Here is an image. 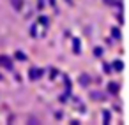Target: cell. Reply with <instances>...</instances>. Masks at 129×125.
<instances>
[{
	"label": "cell",
	"instance_id": "cell-11",
	"mask_svg": "<svg viewBox=\"0 0 129 125\" xmlns=\"http://www.w3.org/2000/svg\"><path fill=\"white\" fill-rule=\"evenodd\" d=\"M104 123H110V111H104Z\"/></svg>",
	"mask_w": 129,
	"mask_h": 125
},
{
	"label": "cell",
	"instance_id": "cell-5",
	"mask_svg": "<svg viewBox=\"0 0 129 125\" xmlns=\"http://www.w3.org/2000/svg\"><path fill=\"white\" fill-rule=\"evenodd\" d=\"M80 81H81V85H88V83H90V78H88L87 74H81V78H80Z\"/></svg>",
	"mask_w": 129,
	"mask_h": 125
},
{
	"label": "cell",
	"instance_id": "cell-12",
	"mask_svg": "<svg viewBox=\"0 0 129 125\" xmlns=\"http://www.w3.org/2000/svg\"><path fill=\"white\" fill-rule=\"evenodd\" d=\"M20 4H21V0H14V7H16V9H20V7H21Z\"/></svg>",
	"mask_w": 129,
	"mask_h": 125
},
{
	"label": "cell",
	"instance_id": "cell-13",
	"mask_svg": "<svg viewBox=\"0 0 129 125\" xmlns=\"http://www.w3.org/2000/svg\"><path fill=\"white\" fill-rule=\"evenodd\" d=\"M106 6H115V0H104Z\"/></svg>",
	"mask_w": 129,
	"mask_h": 125
},
{
	"label": "cell",
	"instance_id": "cell-8",
	"mask_svg": "<svg viewBox=\"0 0 129 125\" xmlns=\"http://www.w3.org/2000/svg\"><path fill=\"white\" fill-rule=\"evenodd\" d=\"M16 58H18V60H27V56H25L21 51H16Z\"/></svg>",
	"mask_w": 129,
	"mask_h": 125
},
{
	"label": "cell",
	"instance_id": "cell-6",
	"mask_svg": "<svg viewBox=\"0 0 129 125\" xmlns=\"http://www.w3.org/2000/svg\"><path fill=\"white\" fill-rule=\"evenodd\" d=\"M73 42H74V53L78 55V53H80V39H76V37H74V39H73Z\"/></svg>",
	"mask_w": 129,
	"mask_h": 125
},
{
	"label": "cell",
	"instance_id": "cell-7",
	"mask_svg": "<svg viewBox=\"0 0 129 125\" xmlns=\"http://www.w3.org/2000/svg\"><path fill=\"white\" fill-rule=\"evenodd\" d=\"M111 35H113L115 39H120V30H118V28H113V30H111Z\"/></svg>",
	"mask_w": 129,
	"mask_h": 125
},
{
	"label": "cell",
	"instance_id": "cell-10",
	"mask_svg": "<svg viewBox=\"0 0 129 125\" xmlns=\"http://www.w3.org/2000/svg\"><path fill=\"white\" fill-rule=\"evenodd\" d=\"M94 55H95V56H101V55H103V49H101V48H95V49H94Z\"/></svg>",
	"mask_w": 129,
	"mask_h": 125
},
{
	"label": "cell",
	"instance_id": "cell-3",
	"mask_svg": "<svg viewBox=\"0 0 129 125\" xmlns=\"http://www.w3.org/2000/svg\"><path fill=\"white\" fill-rule=\"evenodd\" d=\"M108 90H110V93L115 95V93H118V85H117V83H110V85H108Z\"/></svg>",
	"mask_w": 129,
	"mask_h": 125
},
{
	"label": "cell",
	"instance_id": "cell-9",
	"mask_svg": "<svg viewBox=\"0 0 129 125\" xmlns=\"http://www.w3.org/2000/svg\"><path fill=\"white\" fill-rule=\"evenodd\" d=\"M39 23H41V25H48V18L41 16V18H39Z\"/></svg>",
	"mask_w": 129,
	"mask_h": 125
},
{
	"label": "cell",
	"instance_id": "cell-4",
	"mask_svg": "<svg viewBox=\"0 0 129 125\" xmlns=\"http://www.w3.org/2000/svg\"><path fill=\"white\" fill-rule=\"evenodd\" d=\"M113 69H115V71H118V72H120V71H122V69H124V64H122V62H120V60H115V62H113Z\"/></svg>",
	"mask_w": 129,
	"mask_h": 125
},
{
	"label": "cell",
	"instance_id": "cell-2",
	"mask_svg": "<svg viewBox=\"0 0 129 125\" xmlns=\"http://www.w3.org/2000/svg\"><path fill=\"white\" fill-rule=\"evenodd\" d=\"M41 74H43V71H41V69H30V71H28L30 79H37V78H41Z\"/></svg>",
	"mask_w": 129,
	"mask_h": 125
},
{
	"label": "cell",
	"instance_id": "cell-1",
	"mask_svg": "<svg viewBox=\"0 0 129 125\" xmlns=\"http://www.w3.org/2000/svg\"><path fill=\"white\" fill-rule=\"evenodd\" d=\"M0 65H4L6 69H13V62L7 56H0Z\"/></svg>",
	"mask_w": 129,
	"mask_h": 125
}]
</instances>
